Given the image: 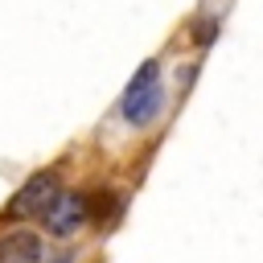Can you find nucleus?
<instances>
[{
  "label": "nucleus",
  "instance_id": "3",
  "mask_svg": "<svg viewBox=\"0 0 263 263\" xmlns=\"http://www.w3.org/2000/svg\"><path fill=\"white\" fill-rule=\"evenodd\" d=\"M86 214H90V210H86V197H82V193H62V189H58V197H53L49 210H45V226H49V234L70 238V234L82 230Z\"/></svg>",
  "mask_w": 263,
  "mask_h": 263
},
{
  "label": "nucleus",
  "instance_id": "2",
  "mask_svg": "<svg viewBox=\"0 0 263 263\" xmlns=\"http://www.w3.org/2000/svg\"><path fill=\"white\" fill-rule=\"evenodd\" d=\"M53 197H58V173H33V177L16 189V197L8 201V214H12V218H33V214H45Z\"/></svg>",
  "mask_w": 263,
  "mask_h": 263
},
{
  "label": "nucleus",
  "instance_id": "1",
  "mask_svg": "<svg viewBox=\"0 0 263 263\" xmlns=\"http://www.w3.org/2000/svg\"><path fill=\"white\" fill-rule=\"evenodd\" d=\"M160 103H164V90H160V78H156V62H148L136 74V82L127 86V95H123L119 107H123V119L127 123L144 127V123H152L160 115Z\"/></svg>",
  "mask_w": 263,
  "mask_h": 263
},
{
  "label": "nucleus",
  "instance_id": "4",
  "mask_svg": "<svg viewBox=\"0 0 263 263\" xmlns=\"http://www.w3.org/2000/svg\"><path fill=\"white\" fill-rule=\"evenodd\" d=\"M0 263H41V238L33 230H8L0 238Z\"/></svg>",
  "mask_w": 263,
  "mask_h": 263
}]
</instances>
